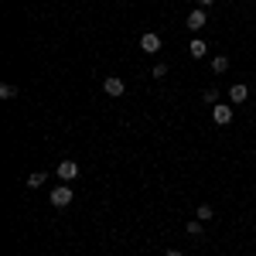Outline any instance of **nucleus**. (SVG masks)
<instances>
[{
  "label": "nucleus",
  "instance_id": "1",
  "mask_svg": "<svg viewBox=\"0 0 256 256\" xmlns=\"http://www.w3.org/2000/svg\"><path fill=\"white\" fill-rule=\"evenodd\" d=\"M123 89H126V86H123V79H120V76H106V79H102V92H106V96H123Z\"/></svg>",
  "mask_w": 256,
  "mask_h": 256
},
{
  "label": "nucleus",
  "instance_id": "2",
  "mask_svg": "<svg viewBox=\"0 0 256 256\" xmlns=\"http://www.w3.org/2000/svg\"><path fill=\"white\" fill-rule=\"evenodd\" d=\"M212 120H216L218 126H226V123L232 120V106H229V102H216V106H212Z\"/></svg>",
  "mask_w": 256,
  "mask_h": 256
},
{
  "label": "nucleus",
  "instance_id": "3",
  "mask_svg": "<svg viewBox=\"0 0 256 256\" xmlns=\"http://www.w3.org/2000/svg\"><path fill=\"white\" fill-rule=\"evenodd\" d=\"M68 202H72V188H68V184H58V188L52 192V205H55V208H65Z\"/></svg>",
  "mask_w": 256,
  "mask_h": 256
},
{
  "label": "nucleus",
  "instance_id": "4",
  "mask_svg": "<svg viewBox=\"0 0 256 256\" xmlns=\"http://www.w3.org/2000/svg\"><path fill=\"white\" fill-rule=\"evenodd\" d=\"M140 52H147V55H158L160 52V38L154 34V31H147V34L140 38Z\"/></svg>",
  "mask_w": 256,
  "mask_h": 256
},
{
  "label": "nucleus",
  "instance_id": "5",
  "mask_svg": "<svg viewBox=\"0 0 256 256\" xmlns=\"http://www.w3.org/2000/svg\"><path fill=\"white\" fill-rule=\"evenodd\" d=\"M184 24H188L192 31H202V28L208 24V18H205V7H195V10L188 14V20H184Z\"/></svg>",
  "mask_w": 256,
  "mask_h": 256
},
{
  "label": "nucleus",
  "instance_id": "6",
  "mask_svg": "<svg viewBox=\"0 0 256 256\" xmlns=\"http://www.w3.org/2000/svg\"><path fill=\"white\" fill-rule=\"evenodd\" d=\"M58 178L62 181H76V178H79V164H76V160H62L58 164Z\"/></svg>",
  "mask_w": 256,
  "mask_h": 256
},
{
  "label": "nucleus",
  "instance_id": "7",
  "mask_svg": "<svg viewBox=\"0 0 256 256\" xmlns=\"http://www.w3.org/2000/svg\"><path fill=\"white\" fill-rule=\"evenodd\" d=\"M246 96H250V86H242V82L229 86V99H232V102H246Z\"/></svg>",
  "mask_w": 256,
  "mask_h": 256
},
{
  "label": "nucleus",
  "instance_id": "8",
  "mask_svg": "<svg viewBox=\"0 0 256 256\" xmlns=\"http://www.w3.org/2000/svg\"><path fill=\"white\" fill-rule=\"evenodd\" d=\"M188 52H192V58H205V55H208V44H205L202 38H195L192 44H188Z\"/></svg>",
  "mask_w": 256,
  "mask_h": 256
},
{
  "label": "nucleus",
  "instance_id": "9",
  "mask_svg": "<svg viewBox=\"0 0 256 256\" xmlns=\"http://www.w3.org/2000/svg\"><path fill=\"white\" fill-rule=\"evenodd\" d=\"M44 181H48V174H44V171H34V174L28 178V188H41Z\"/></svg>",
  "mask_w": 256,
  "mask_h": 256
},
{
  "label": "nucleus",
  "instance_id": "10",
  "mask_svg": "<svg viewBox=\"0 0 256 256\" xmlns=\"http://www.w3.org/2000/svg\"><path fill=\"white\" fill-rule=\"evenodd\" d=\"M226 68H229V58L226 55H216L212 58V72H226Z\"/></svg>",
  "mask_w": 256,
  "mask_h": 256
},
{
  "label": "nucleus",
  "instance_id": "11",
  "mask_svg": "<svg viewBox=\"0 0 256 256\" xmlns=\"http://www.w3.org/2000/svg\"><path fill=\"white\" fill-rule=\"evenodd\" d=\"M195 216L202 218V222H208V218L216 216V212H212V205H198V208H195Z\"/></svg>",
  "mask_w": 256,
  "mask_h": 256
},
{
  "label": "nucleus",
  "instance_id": "12",
  "mask_svg": "<svg viewBox=\"0 0 256 256\" xmlns=\"http://www.w3.org/2000/svg\"><path fill=\"white\" fill-rule=\"evenodd\" d=\"M184 229H188V236H202V218H192Z\"/></svg>",
  "mask_w": 256,
  "mask_h": 256
},
{
  "label": "nucleus",
  "instance_id": "13",
  "mask_svg": "<svg viewBox=\"0 0 256 256\" xmlns=\"http://www.w3.org/2000/svg\"><path fill=\"white\" fill-rule=\"evenodd\" d=\"M18 96V86H0V99H14Z\"/></svg>",
  "mask_w": 256,
  "mask_h": 256
},
{
  "label": "nucleus",
  "instance_id": "14",
  "mask_svg": "<svg viewBox=\"0 0 256 256\" xmlns=\"http://www.w3.org/2000/svg\"><path fill=\"white\" fill-rule=\"evenodd\" d=\"M150 76H154V79H164V76H168V65H164V62H158V65L150 68Z\"/></svg>",
  "mask_w": 256,
  "mask_h": 256
},
{
  "label": "nucleus",
  "instance_id": "15",
  "mask_svg": "<svg viewBox=\"0 0 256 256\" xmlns=\"http://www.w3.org/2000/svg\"><path fill=\"white\" fill-rule=\"evenodd\" d=\"M202 99H205V102H212V106H216V102H218V92H216V89H205V92H202Z\"/></svg>",
  "mask_w": 256,
  "mask_h": 256
},
{
  "label": "nucleus",
  "instance_id": "16",
  "mask_svg": "<svg viewBox=\"0 0 256 256\" xmlns=\"http://www.w3.org/2000/svg\"><path fill=\"white\" fill-rule=\"evenodd\" d=\"M208 4H216V0H198V7H208Z\"/></svg>",
  "mask_w": 256,
  "mask_h": 256
},
{
  "label": "nucleus",
  "instance_id": "17",
  "mask_svg": "<svg viewBox=\"0 0 256 256\" xmlns=\"http://www.w3.org/2000/svg\"><path fill=\"white\" fill-rule=\"evenodd\" d=\"M164 256H181V253H178V250H168V253H164Z\"/></svg>",
  "mask_w": 256,
  "mask_h": 256
}]
</instances>
